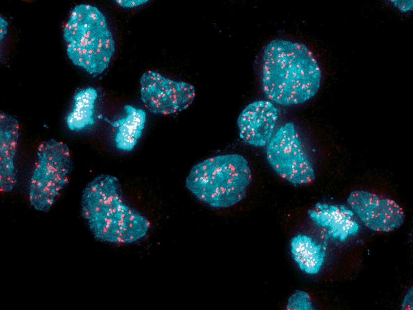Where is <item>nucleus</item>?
Returning a JSON list of instances; mask_svg holds the SVG:
<instances>
[{
  "mask_svg": "<svg viewBox=\"0 0 413 310\" xmlns=\"http://www.w3.org/2000/svg\"><path fill=\"white\" fill-rule=\"evenodd\" d=\"M7 22L0 17V41L3 38L4 35L7 33Z\"/></svg>",
  "mask_w": 413,
  "mask_h": 310,
  "instance_id": "nucleus-18",
  "label": "nucleus"
},
{
  "mask_svg": "<svg viewBox=\"0 0 413 310\" xmlns=\"http://www.w3.org/2000/svg\"><path fill=\"white\" fill-rule=\"evenodd\" d=\"M148 1L147 0H118L116 2L120 6L125 8L137 7Z\"/></svg>",
  "mask_w": 413,
  "mask_h": 310,
  "instance_id": "nucleus-17",
  "label": "nucleus"
},
{
  "mask_svg": "<svg viewBox=\"0 0 413 310\" xmlns=\"http://www.w3.org/2000/svg\"><path fill=\"white\" fill-rule=\"evenodd\" d=\"M312 221L326 231V237L343 242L356 235L359 226L353 211L343 205L317 203L308 211Z\"/></svg>",
  "mask_w": 413,
  "mask_h": 310,
  "instance_id": "nucleus-10",
  "label": "nucleus"
},
{
  "mask_svg": "<svg viewBox=\"0 0 413 310\" xmlns=\"http://www.w3.org/2000/svg\"><path fill=\"white\" fill-rule=\"evenodd\" d=\"M118 178L100 174L89 182L81 196V215L98 241L129 244L147 235L150 222L126 205Z\"/></svg>",
  "mask_w": 413,
  "mask_h": 310,
  "instance_id": "nucleus-2",
  "label": "nucleus"
},
{
  "mask_svg": "<svg viewBox=\"0 0 413 310\" xmlns=\"http://www.w3.org/2000/svg\"><path fill=\"white\" fill-rule=\"evenodd\" d=\"M413 286L409 289L405 295L401 305V309L402 310H413Z\"/></svg>",
  "mask_w": 413,
  "mask_h": 310,
  "instance_id": "nucleus-16",
  "label": "nucleus"
},
{
  "mask_svg": "<svg viewBox=\"0 0 413 310\" xmlns=\"http://www.w3.org/2000/svg\"><path fill=\"white\" fill-rule=\"evenodd\" d=\"M266 157L280 177L295 185L309 184L315 173L292 122L281 126L267 145Z\"/></svg>",
  "mask_w": 413,
  "mask_h": 310,
  "instance_id": "nucleus-6",
  "label": "nucleus"
},
{
  "mask_svg": "<svg viewBox=\"0 0 413 310\" xmlns=\"http://www.w3.org/2000/svg\"><path fill=\"white\" fill-rule=\"evenodd\" d=\"M278 117V110L270 101L259 100L249 103L237 119L240 138L253 146L267 145L274 134Z\"/></svg>",
  "mask_w": 413,
  "mask_h": 310,
  "instance_id": "nucleus-9",
  "label": "nucleus"
},
{
  "mask_svg": "<svg viewBox=\"0 0 413 310\" xmlns=\"http://www.w3.org/2000/svg\"><path fill=\"white\" fill-rule=\"evenodd\" d=\"M327 242L317 243L311 237L299 234L291 242L293 258L300 269L309 274H315L320 270L326 256Z\"/></svg>",
  "mask_w": 413,
  "mask_h": 310,
  "instance_id": "nucleus-13",
  "label": "nucleus"
},
{
  "mask_svg": "<svg viewBox=\"0 0 413 310\" xmlns=\"http://www.w3.org/2000/svg\"><path fill=\"white\" fill-rule=\"evenodd\" d=\"M125 116L118 120L110 122L116 128L115 143L117 148L130 151L140 138L146 121V113L143 109L130 104L124 106Z\"/></svg>",
  "mask_w": 413,
  "mask_h": 310,
  "instance_id": "nucleus-12",
  "label": "nucleus"
},
{
  "mask_svg": "<svg viewBox=\"0 0 413 310\" xmlns=\"http://www.w3.org/2000/svg\"><path fill=\"white\" fill-rule=\"evenodd\" d=\"M347 203L361 222L368 228L389 232L403 224L405 215L394 201L364 190L353 191Z\"/></svg>",
  "mask_w": 413,
  "mask_h": 310,
  "instance_id": "nucleus-8",
  "label": "nucleus"
},
{
  "mask_svg": "<svg viewBox=\"0 0 413 310\" xmlns=\"http://www.w3.org/2000/svg\"><path fill=\"white\" fill-rule=\"evenodd\" d=\"M73 162L67 145L53 139L41 143L31 175L29 200L38 211H50L62 190L67 185Z\"/></svg>",
  "mask_w": 413,
  "mask_h": 310,
  "instance_id": "nucleus-5",
  "label": "nucleus"
},
{
  "mask_svg": "<svg viewBox=\"0 0 413 310\" xmlns=\"http://www.w3.org/2000/svg\"><path fill=\"white\" fill-rule=\"evenodd\" d=\"M262 76L267 98L288 106L304 103L315 96L320 87L321 71L306 45L277 39L264 48Z\"/></svg>",
  "mask_w": 413,
  "mask_h": 310,
  "instance_id": "nucleus-1",
  "label": "nucleus"
},
{
  "mask_svg": "<svg viewBox=\"0 0 413 310\" xmlns=\"http://www.w3.org/2000/svg\"><path fill=\"white\" fill-rule=\"evenodd\" d=\"M19 124L13 116L0 112V189L11 192L17 181L15 160L19 139Z\"/></svg>",
  "mask_w": 413,
  "mask_h": 310,
  "instance_id": "nucleus-11",
  "label": "nucleus"
},
{
  "mask_svg": "<svg viewBox=\"0 0 413 310\" xmlns=\"http://www.w3.org/2000/svg\"><path fill=\"white\" fill-rule=\"evenodd\" d=\"M247 160L238 154L209 158L195 165L186 178L187 188L199 201L216 208L243 199L252 181Z\"/></svg>",
  "mask_w": 413,
  "mask_h": 310,
  "instance_id": "nucleus-3",
  "label": "nucleus"
},
{
  "mask_svg": "<svg viewBox=\"0 0 413 310\" xmlns=\"http://www.w3.org/2000/svg\"><path fill=\"white\" fill-rule=\"evenodd\" d=\"M97 91L94 87L81 89L74 96V104L66 118L68 128L72 131H79L95 124V106L98 98Z\"/></svg>",
  "mask_w": 413,
  "mask_h": 310,
  "instance_id": "nucleus-14",
  "label": "nucleus"
},
{
  "mask_svg": "<svg viewBox=\"0 0 413 310\" xmlns=\"http://www.w3.org/2000/svg\"><path fill=\"white\" fill-rule=\"evenodd\" d=\"M139 82L141 100L155 114L172 115L185 110L196 95L191 84L170 79L153 70L143 73Z\"/></svg>",
  "mask_w": 413,
  "mask_h": 310,
  "instance_id": "nucleus-7",
  "label": "nucleus"
},
{
  "mask_svg": "<svg viewBox=\"0 0 413 310\" xmlns=\"http://www.w3.org/2000/svg\"><path fill=\"white\" fill-rule=\"evenodd\" d=\"M286 309L288 310H314L311 299L307 292L296 290L289 298Z\"/></svg>",
  "mask_w": 413,
  "mask_h": 310,
  "instance_id": "nucleus-15",
  "label": "nucleus"
},
{
  "mask_svg": "<svg viewBox=\"0 0 413 310\" xmlns=\"http://www.w3.org/2000/svg\"><path fill=\"white\" fill-rule=\"evenodd\" d=\"M63 37L67 56L75 65L94 76L108 67L115 42L105 16L97 7L76 5L64 26Z\"/></svg>",
  "mask_w": 413,
  "mask_h": 310,
  "instance_id": "nucleus-4",
  "label": "nucleus"
}]
</instances>
